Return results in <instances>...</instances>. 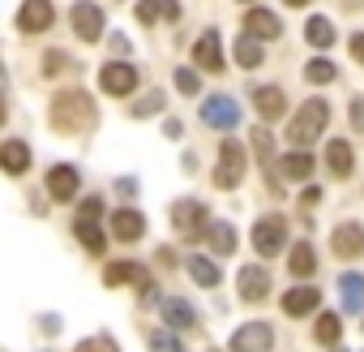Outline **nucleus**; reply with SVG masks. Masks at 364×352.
Wrapping results in <instances>:
<instances>
[{"instance_id":"9","label":"nucleus","mask_w":364,"mask_h":352,"mask_svg":"<svg viewBox=\"0 0 364 352\" xmlns=\"http://www.w3.org/2000/svg\"><path fill=\"white\" fill-rule=\"evenodd\" d=\"M167 215H171V228H176V232H198V228H210V224H206V207H202V202H193V198H180Z\"/></svg>"},{"instance_id":"48","label":"nucleus","mask_w":364,"mask_h":352,"mask_svg":"<svg viewBox=\"0 0 364 352\" xmlns=\"http://www.w3.org/2000/svg\"><path fill=\"white\" fill-rule=\"evenodd\" d=\"M334 352H347V348H334Z\"/></svg>"},{"instance_id":"28","label":"nucleus","mask_w":364,"mask_h":352,"mask_svg":"<svg viewBox=\"0 0 364 352\" xmlns=\"http://www.w3.org/2000/svg\"><path fill=\"white\" fill-rule=\"evenodd\" d=\"M185 266H189V275H193V284H202V288H215V284L223 279V275H219V266H215L210 258H202V254H193V258H189Z\"/></svg>"},{"instance_id":"31","label":"nucleus","mask_w":364,"mask_h":352,"mask_svg":"<svg viewBox=\"0 0 364 352\" xmlns=\"http://www.w3.org/2000/svg\"><path fill=\"white\" fill-rule=\"evenodd\" d=\"M253 150H257L262 167H266V172H274V138H270V129H266V125H257V129H253Z\"/></svg>"},{"instance_id":"22","label":"nucleus","mask_w":364,"mask_h":352,"mask_svg":"<svg viewBox=\"0 0 364 352\" xmlns=\"http://www.w3.org/2000/svg\"><path fill=\"white\" fill-rule=\"evenodd\" d=\"M163 318H167V326H176V331H189V326L198 322L193 305L180 301V296H167V301H163Z\"/></svg>"},{"instance_id":"1","label":"nucleus","mask_w":364,"mask_h":352,"mask_svg":"<svg viewBox=\"0 0 364 352\" xmlns=\"http://www.w3.org/2000/svg\"><path fill=\"white\" fill-rule=\"evenodd\" d=\"M95 125V99L86 90H60L52 99V129L60 133H77Z\"/></svg>"},{"instance_id":"43","label":"nucleus","mask_w":364,"mask_h":352,"mask_svg":"<svg viewBox=\"0 0 364 352\" xmlns=\"http://www.w3.org/2000/svg\"><path fill=\"white\" fill-rule=\"evenodd\" d=\"M116 190H120V198H133L137 194V181H129V176H124V181H116Z\"/></svg>"},{"instance_id":"29","label":"nucleus","mask_w":364,"mask_h":352,"mask_svg":"<svg viewBox=\"0 0 364 352\" xmlns=\"http://www.w3.org/2000/svg\"><path fill=\"white\" fill-rule=\"evenodd\" d=\"M326 159H330V167H334V176H347L351 172V163H355V155H351V142H330L326 146Z\"/></svg>"},{"instance_id":"49","label":"nucleus","mask_w":364,"mask_h":352,"mask_svg":"<svg viewBox=\"0 0 364 352\" xmlns=\"http://www.w3.org/2000/svg\"><path fill=\"white\" fill-rule=\"evenodd\" d=\"M240 5H249V0H240Z\"/></svg>"},{"instance_id":"36","label":"nucleus","mask_w":364,"mask_h":352,"mask_svg":"<svg viewBox=\"0 0 364 352\" xmlns=\"http://www.w3.org/2000/svg\"><path fill=\"white\" fill-rule=\"evenodd\" d=\"M150 348H154V352H180V339H176L171 331H154V335H150Z\"/></svg>"},{"instance_id":"16","label":"nucleus","mask_w":364,"mask_h":352,"mask_svg":"<svg viewBox=\"0 0 364 352\" xmlns=\"http://www.w3.org/2000/svg\"><path fill=\"white\" fill-rule=\"evenodd\" d=\"M176 22L180 18V5L176 0H137V22L141 26H154V22Z\"/></svg>"},{"instance_id":"15","label":"nucleus","mask_w":364,"mask_h":352,"mask_svg":"<svg viewBox=\"0 0 364 352\" xmlns=\"http://www.w3.org/2000/svg\"><path fill=\"white\" fill-rule=\"evenodd\" d=\"M253 108H257L262 120H279V116L287 112V99H283L279 86H257V90H253Z\"/></svg>"},{"instance_id":"14","label":"nucleus","mask_w":364,"mask_h":352,"mask_svg":"<svg viewBox=\"0 0 364 352\" xmlns=\"http://www.w3.org/2000/svg\"><path fill=\"white\" fill-rule=\"evenodd\" d=\"M48 194H52L56 202H69V198L77 194V167L56 163V167H52V176H48Z\"/></svg>"},{"instance_id":"18","label":"nucleus","mask_w":364,"mask_h":352,"mask_svg":"<svg viewBox=\"0 0 364 352\" xmlns=\"http://www.w3.org/2000/svg\"><path fill=\"white\" fill-rule=\"evenodd\" d=\"M317 305H321V292L317 288H291V292H283V314H291V318H304Z\"/></svg>"},{"instance_id":"26","label":"nucleus","mask_w":364,"mask_h":352,"mask_svg":"<svg viewBox=\"0 0 364 352\" xmlns=\"http://www.w3.org/2000/svg\"><path fill=\"white\" fill-rule=\"evenodd\" d=\"M0 159H5V172L9 176H22L26 172V163H31V150H26V142H5V150H0Z\"/></svg>"},{"instance_id":"45","label":"nucleus","mask_w":364,"mask_h":352,"mask_svg":"<svg viewBox=\"0 0 364 352\" xmlns=\"http://www.w3.org/2000/svg\"><path fill=\"white\" fill-rule=\"evenodd\" d=\"M99 211H103V202H99V198H86V202H82V215H90V219H95Z\"/></svg>"},{"instance_id":"21","label":"nucleus","mask_w":364,"mask_h":352,"mask_svg":"<svg viewBox=\"0 0 364 352\" xmlns=\"http://www.w3.org/2000/svg\"><path fill=\"white\" fill-rule=\"evenodd\" d=\"M103 284L120 288V284H150V279H146V266H137V262H112L103 271Z\"/></svg>"},{"instance_id":"10","label":"nucleus","mask_w":364,"mask_h":352,"mask_svg":"<svg viewBox=\"0 0 364 352\" xmlns=\"http://www.w3.org/2000/svg\"><path fill=\"white\" fill-rule=\"evenodd\" d=\"M48 26H52V5H48V0H26L22 14H18V31L22 35H39Z\"/></svg>"},{"instance_id":"17","label":"nucleus","mask_w":364,"mask_h":352,"mask_svg":"<svg viewBox=\"0 0 364 352\" xmlns=\"http://www.w3.org/2000/svg\"><path fill=\"white\" fill-rule=\"evenodd\" d=\"M193 61H198L206 73H219V69H223V52H219V35H215V31H206V35L193 43Z\"/></svg>"},{"instance_id":"6","label":"nucleus","mask_w":364,"mask_h":352,"mask_svg":"<svg viewBox=\"0 0 364 352\" xmlns=\"http://www.w3.org/2000/svg\"><path fill=\"white\" fill-rule=\"evenodd\" d=\"M69 18H73V31H77V39L95 43V39L103 35V5H90V0H77Z\"/></svg>"},{"instance_id":"40","label":"nucleus","mask_w":364,"mask_h":352,"mask_svg":"<svg viewBox=\"0 0 364 352\" xmlns=\"http://www.w3.org/2000/svg\"><path fill=\"white\" fill-rule=\"evenodd\" d=\"M107 43H112V52H116V56H129V39H124V35H112Z\"/></svg>"},{"instance_id":"46","label":"nucleus","mask_w":364,"mask_h":352,"mask_svg":"<svg viewBox=\"0 0 364 352\" xmlns=\"http://www.w3.org/2000/svg\"><path fill=\"white\" fill-rule=\"evenodd\" d=\"M163 133H167V138H180L185 129H180V120H163Z\"/></svg>"},{"instance_id":"34","label":"nucleus","mask_w":364,"mask_h":352,"mask_svg":"<svg viewBox=\"0 0 364 352\" xmlns=\"http://www.w3.org/2000/svg\"><path fill=\"white\" fill-rule=\"evenodd\" d=\"M304 78H309V82H317V86H326V82H334V65H330V61H309Z\"/></svg>"},{"instance_id":"27","label":"nucleus","mask_w":364,"mask_h":352,"mask_svg":"<svg viewBox=\"0 0 364 352\" xmlns=\"http://www.w3.org/2000/svg\"><path fill=\"white\" fill-rule=\"evenodd\" d=\"M313 271H317V254H313V245H309V241L291 245V275H296V279H309Z\"/></svg>"},{"instance_id":"24","label":"nucleus","mask_w":364,"mask_h":352,"mask_svg":"<svg viewBox=\"0 0 364 352\" xmlns=\"http://www.w3.org/2000/svg\"><path fill=\"white\" fill-rule=\"evenodd\" d=\"M206 245H210L219 258H228V254L236 249V228H232V224H223V219H219V224H210V228H206Z\"/></svg>"},{"instance_id":"11","label":"nucleus","mask_w":364,"mask_h":352,"mask_svg":"<svg viewBox=\"0 0 364 352\" xmlns=\"http://www.w3.org/2000/svg\"><path fill=\"white\" fill-rule=\"evenodd\" d=\"M236 288H240V301H262L266 292H270V275L262 271V266H240V275H236Z\"/></svg>"},{"instance_id":"8","label":"nucleus","mask_w":364,"mask_h":352,"mask_svg":"<svg viewBox=\"0 0 364 352\" xmlns=\"http://www.w3.org/2000/svg\"><path fill=\"white\" fill-rule=\"evenodd\" d=\"M266 348H274V331L266 322H249L232 335V352H266Z\"/></svg>"},{"instance_id":"20","label":"nucleus","mask_w":364,"mask_h":352,"mask_svg":"<svg viewBox=\"0 0 364 352\" xmlns=\"http://www.w3.org/2000/svg\"><path fill=\"white\" fill-rule=\"evenodd\" d=\"M112 232H116L120 241H137V237L146 232V219H141L133 207H120V211L112 215Z\"/></svg>"},{"instance_id":"39","label":"nucleus","mask_w":364,"mask_h":352,"mask_svg":"<svg viewBox=\"0 0 364 352\" xmlns=\"http://www.w3.org/2000/svg\"><path fill=\"white\" fill-rule=\"evenodd\" d=\"M60 69H65V56H60V52H52V56L43 61V73H48V78H56Z\"/></svg>"},{"instance_id":"13","label":"nucleus","mask_w":364,"mask_h":352,"mask_svg":"<svg viewBox=\"0 0 364 352\" xmlns=\"http://www.w3.org/2000/svg\"><path fill=\"white\" fill-rule=\"evenodd\" d=\"M274 172L287 176V181H309V176H313V155L309 150H291V155H283L274 163ZM274 172H270V181H274Z\"/></svg>"},{"instance_id":"44","label":"nucleus","mask_w":364,"mask_h":352,"mask_svg":"<svg viewBox=\"0 0 364 352\" xmlns=\"http://www.w3.org/2000/svg\"><path fill=\"white\" fill-rule=\"evenodd\" d=\"M317 198H321V190H313V185H309V190H304V194H300V207H304V211H309V207H313V202H317Z\"/></svg>"},{"instance_id":"3","label":"nucleus","mask_w":364,"mask_h":352,"mask_svg":"<svg viewBox=\"0 0 364 352\" xmlns=\"http://www.w3.org/2000/svg\"><path fill=\"white\" fill-rule=\"evenodd\" d=\"M245 176V146L240 142H223L219 146V163H215V185L219 190H236Z\"/></svg>"},{"instance_id":"5","label":"nucleus","mask_w":364,"mask_h":352,"mask_svg":"<svg viewBox=\"0 0 364 352\" xmlns=\"http://www.w3.org/2000/svg\"><path fill=\"white\" fill-rule=\"evenodd\" d=\"M202 120H206L210 129H236V125H240V103H236L232 95H210V99L202 103Z\"/></svg>"},{"instance_id":"33","label":"nucleus","mask_w":364,"mask_h":352,"mask_svg":"<svg viewBox=\"0 0 364 352\" xmlns=\"http://www.w3.org/2000/svg\"><path fill=\"white\" fill-rule=\"evenodd\" d=\"M313 335H317V343H338V335H343V318H338V314H321L317 326H313Z\"/></svg>"},{"instance_id":"25","label":"nucleus","mask_w":364,"mask_h":352,"mask_svg":"<svg viewBox=\"0 0 364 352\" xmlns=\"http://www.w3.org/2000/svg\"><path fill=\"white\" fill-rule=\"evenodd\" d=\"M73 237L90 249V254H103V228L90 219V215H77V224H73Z\"/></svg>"},{"instance_id":"37","label":"nucleus","mask_w":364,"mask_h":352,"mask_svg":"<svg viewBox=\"0 0 364 352\" xmlns=\"http://www.w3.org/2000/svg\"><path fill=\"white\" fill-rule=\"evenodd\" d=\"M159 108H163V95H159V90H154V95H146V99H141V103H137V108H133V116H154V112H159Z\"/></svg>"},{"instance_id":"35","label":"nucleus","mask_w":364,"mask_h":352,"mask_svg":"<svg viewBox=\"0 0 364 352\" xmlns=\"http://www.w3.org/2000/svg\"><path fill=\"white\" fill-rule=\"evenodd\" d=\"M176 86H180V95H198L202 90V78L193 69H176Z\"/></svg>"},{"instance_id":"30","label":"nucleus","mask_w":364,"mask_h":352,"mask_svg":"<svg viewBox=\"0 0 364 352\" xmlns=\"http://www.w3.org/2000/svg\"><path fill=\"white\" fill-rule=\"evenodd\" d=\"M304 39H309L313 48H330V43H334V26H330V18H309V22H304Z\"/></svg>"},{"instance_id":"7","label":"nucleus","mask_w":364,"mask_h":352,"mask_svg":"<svg viewBox=\"0 0 364 352\" xmlns=\"http://www.w3.org/2000/svg\"><path fill=\"white\" fill-rule=\"evenodd\" d=\"M99 86H103L107 95H129V90H137V69L124 65V61H112V65H103Z\"/></svg>"},{"instance_id":"38","label":"nucleus","mask_w":364,"mask_h":352,"mask_svg":"<svg viewBox=\"0 0 364 352\" xmlns=\"http://www.w3.org/2000/svg\"><path fill=\"white\" fill-rule=\"evenodd\" d=\"M77 352H120V348H116V343H112L107 335H99V339H86V343H82Z\"/></svg>"},{"instance_id":"47","label":"nucleus","mask_w":364,"mask_h":352,"mask_svg":"<svg viewBox=\"0 0 364 352\" xmlns=\"http://www.w3.org/2000/svg\"><path fill=\"white\" fill-rule=\"evenodd\" d=\"M283 5H296V9H300V5H309V0H283Z\"/></svg>"},{"instance_id":"4","label":"nucleus","mask_w":364,"mask_h":352,"mask_svg":"<svg viewBox=\"0 0 364 352\" xmlns=\"http://www.w3.org/2000/svg\"><path fill=\"white\" fill-rule=\"evenodd\" d=\"M283 245H287V219H283V215L257 219V228H253V249H257L262 258H274Z\"/></svg>"},{"instance_id":"12","label":"nucleus","mask_w":364,"mask_h":352,"mask_svg":"<svg viewBox=\"0 0 364 352\" xmlns=\"http://www.w3.org/2000/svg\"><path fill=\"white\" fill-rule=\"evenodd\" d=\"M334 254L338 258H364V224H338L334 228Z\"/></svg>"},{"instance_id":"41","label":"nucleus","mask_w":364,"mask_h":352,"mask_svg":"<svg viewBox=\"0 0 364 352\" xmlns=\"http://www.w3.org/2000/svg\"><path fill=\"white\" fill-rule=\"evenodd\" d=\"M351 125H355V129H364V99H355V103H351Z\"/></svg>"},{"instance_id":"2","label":"nucleus","mask_w":364,"mask_h":352,"mask_svg":"<svg viewBox=\"0 0 364 352\" xmlns=\"http://www.w3.org/2000/svg\"><path fill=\"white\" fill-rule=\"evenodd\" d=\"M326 120H330V103H326V99H309V103L291 116V125H287V142H296V146L317 142L321 129H326Z\"/></svg>"},{"instance_id":"32","label":"nucleus","mask_w":364,"mask_h":352,"mask_svg":"<svg viewBox=\"0 0 364 352\" xmlns=\"http://www.w3.org/2000/svg\"><path fill=\"white\" fill-rule=\"evenodd\" d=\"M236 65H245V69H257V65H262V43H257L253 35L236 39Z\"/></svg>"},{"instance_id":"42","label":"nucleus","mask_w":364,"mask_h":352,"mask_svg":"<svg viewBox=\"0 0 364 352\" xmlns=\"http://www.w3.org/2000/svg\"><path fill=\"white\" fill-rule=\"evenodd\" d=\"M351 56L364 65V31H360V35H351Z\"/></svg>"},{"instance_id":"19","label":"nucleus","mask_w":364,"mask_h":352,"mask_svg":"<svg viewBox=\"0 0 364 352\" xmlns=\"http://www.w3.org/2000/svg\"><path fill=\"white\" fill-rule=\"evenodd\" d=\"M245 31H249L253 39H279V35H283V22H279L274 14H266V9H249Z\"/></svg>"},{"instance_id":"23","label":"nucleus","mask_w":364,"mask_h":352,"mask_svg":"<svg viewBox=\"0 0 364 352\" xmlns=\"http://www.w3.org/2000/svg\"><path fill=\"white\" fill-rule=\"evenodd\" d=\"M338 296H343V309L347 314H355V309H364V275H343L338 279Z\"/></svg>"}]
</instances>
